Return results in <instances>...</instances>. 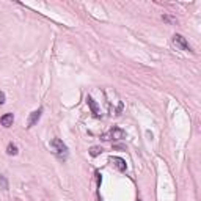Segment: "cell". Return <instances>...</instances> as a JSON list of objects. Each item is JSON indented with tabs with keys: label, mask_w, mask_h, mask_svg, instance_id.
I'll use <instances>...</instances> for the list:
<instances>
[{
	"label": "cell",
	"mask_w": 201,
	"mask_h": 201,
	"mask_svg": "<svg viewBox=\"0 0 201 201\" xmlns=\"http://www.w3.org/2000/svg\"><path fill=\"white\" fill-rule=\"evenodd\" d=\"M173 42L176 44V47H179L181 50H184V52H192L190 44H189V41L185 40L182 35H179V33L173 35Z\"/></svg>",
	"instance_id": "cell-1"
},
{
	"label": "cell",
	"mask_w": 201,
	"mask_h": 201,
	"mask_svg": "<svg viewBox=\"0 0 201 201\" xmlns=\"http://www.w3.org/2000/svg\"><path fill=\"white\" fill-rule=\"evenodd\" d=\"M123 140V138H126V132L123 129H119V127H113V129H110L109 134H105L102 137V140Z\"/></svg>",
	"instance_id": "cell-2"
},
{
	"label": "cell",
	"mask_w": 201,
	"mask_h": 201,
	"mask_svg": "<svg viewBox=\"0 0 201 201\" xmlns=\"http://www.w3.org/2000/svg\"><path fill=\"white\" fill-rule=\"evenodd\" d=\"M49 145H50V148L55 151L57 154H66V152H68V146L64 145V143L61 141L60 138H52Z\"/></svg>",
	"instance_id": "cell-3"
},
{
	"label": "cell",
	"mask_w": 201,
	"mask_h": 201,
	"mask_svg": "<svg viewBox=\"0 0 201 201\" xmlns=\"http://www.w3.org/2000/svg\"><path fill=\"white\" fill-rule=\"evenodd\" d=\"M41 115H42V109H38V110L32 112V113H30V116H28V123H27V127H33V126L41 119Z\"/></svg>",
	"instance_id": "cell-4"
},
{
	"label": "cell",
	"mask_w": 201,
	"mask_h": 201,
	"mask_svg": "<svg viewBox=\"0 0 201 201\" xmlns=\"http://www.w3.org/2000/svg\"><path fill=\"white\" fill-rule=\"evenodd\" d=\"M110 164L113 165L118 171H126V168H127L126 160L121 159V157H110Z\"/></svg>",
	"instance_id": "cell-5"
},
{
	"label": "cell",
	"mask_w": 201,
	"mask_h": 201,
	"mask_svg": "<svg viewBox=\"0 0 201 201\" xmlns=\"http://www.w3.org/2000/svg\"><path fill=\"white\" fill-rule=\"evenodd\" d=\"M14 123V115L13 113H5L0 116V124H2L3 127H11Z\"/></svg>",
	"instance_id": "cell-6"
},
{
	"label": "cell",
	"mask_w": 201,
	"mask_h": 201,
	"mask_svg": "<svg viewBox=\"0 0 201 201\" xmlns=\"http://www.w3.org/2000/svg\"><path fill=\"white\" fill-rule=\"evenodd\" d=\"M87 104H88V107H90L91 113L94 115V116H99V115H100V109H99V105L96 104V100L93 99L91 96H88V98H87Z\"/></svg>",
	"instance_id": "cell-7"
},
{
	"label": "cell",
	"mask_w": 201,
	"mask_h": 201,
	"mask_svg": "<svg viewBox=\"0 0 201 201\" xmlns=\"http://www.w3.org/2000/svg\"><path fill=\"white\" fill-rule=\"evenodd\" d=\"M17 152H19L17 146L14 145V143H8V146H6V154H8V156H17Z\"/></svg>",
	"instance_id": "cell-8"
},
{
	"label": "cell",
	"mask_w": 201,
	"mask_h": 201,
	"mask_svg": "<svg viewBox=\"0 0 201 201\" xmlns=\"http://www.w3.org/2000/svg\"><path fill=\"white\" fill-rule=\"evenodd\" d=\"M8 187H10V184H8V179H6V176L0 175V190L6 192V190H8Z\"/></svg>",
	"instance_id": "cell-9"
},
{
	"label": "cell",
	"mask_w": 201,
	"mask_h": 201,
	"mask_svg": "<svg viewBox=\"0 0 201 201\" xmlns=\"http://www.w3.org/2000/svg\"><path fill=\"white\" fill-rule=\"evenodd\" d=\"M102 152H104L102 146H93V148H90V156L91 157H98L99 154H102Z\"/></svg>",
	"instance_id": "cell-10"
},
{
	"label": "cell",
	"mask_w": 201,
	"mask_h": 201,
	"mask_svg": "<svg viewBox=\"0 0 201 201\" xmlns=\"http://www.w3.org/2000/svg\"><path fill=\"white\" fill-rule=\"evenodd\" d=\"M162 21L167 22V24H171V25H176L177 24V19L173 17V16H168V14H164V16H162Z\"/></svg>",
	"instance_id": "cell-11"
},
{
	"label": "cell",
	"mask_w": 201,
	"mask_h": 201,
	"mask_svg": "<svg viewBox=\"0 0 201 201\" xmlns=\"http://www.w3.org/2000/svg\"><path fill=\"white\" fill-rule=\"evenodd\" d=\"M5 100H6V98H5V93H3V91H0V105H3V104H5Z\"/></svg>",
	"instance_id": "cell-12"
}]
</instances>
